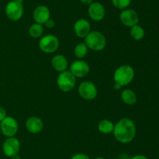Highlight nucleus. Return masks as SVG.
Here are the masks:
<instances>
[{
	"instance_id": "f257e3e1",
	"label": "nucleus",
	"mask_w": 159,
	"mask_h": 159,
	"mask_svg": "<svg viewBox=\"0 0 159 159\" xmlns=\"http://www.w3.org/2000/svg\"><path fill=\"white\" fill-rule=\"evenodd\" d=\"M136 126L131 119L123 118L114 125L113 133L115 139L121 143H128L136 136Z\"/></svg>"
},
{
	"instance_id": "f03ea898",
	"label": "nucleus",
	"mask_w": 159,
	"mask_h": 159,
	"mask_svg": "<svg viewBox=\"0 0 159 159\" xmlns=\"http://www.w3.org/2000/svg\"><path fill=\"white\" fill-rule=\"evenodd\" d=\"M135 73L133 67L129 65H120L113 73V80L115 84L123 86L128 85L133 81Z\"/></svg>"
},
{
	"instance_id": "7ed1b4c3",
	"label": "nucleus",
	"mask_w": 159,
	"mask_h": 159,
	"mask_svg": "<svg viewBox=\"0 0 159 159\" xmlns=\"http://www.w3.org/2000/svg\"><path fill=\"white\" fill-rule=\"evenodd\" d=\"M85 43L89 49L95 51H100L107 45V39L103 34L97 31H91L85 37Z\"/></svg>"
},
{
	"instance_id": "20e7f679",
	"label": "nucleus",
	"mask_w": 159,
	"mask_h": 159,
	"mask_svg": "<svg viewBox=\"0 0 159 159\" xmlns=\"http://www.w3.org/2000/svg\"><path fill=\"white\" fill-rule=\"evenodd\" d=\"M76 84V77L69 71L66 70L60 73L57 78V85L62 92H69Z\"/></svg>"
},
{
	"instance_id": "39448f33",
	"label": "nucleus",
	"mask_w": 159,
	"mask_h": 159,
	"mask_svg": "<svg viewBox=\"0 0 159 159\" xmlns=\"http://www.w3.org/2000/svg\"><path fill=\"white\" fill-rule=\"evenodd\" d=\"M23 0H12L7 3L5 9L6 15L12 21H18L23 15Z\"/></svg>"
},
{
	"instance_id": "423d86ee",
	"label": "nucleus",
	"mask_w": 159,
	"mask_h": 159,
	"mask_svg": "<svg viewBox=\"0 0 159 159\" xmlns=\"http://www.w3.org/2000/svg\"><path fill=\"white\" fill-rule=\"evenodd\" d=\"M59 48V40L53 34H48L40 38L39 41V48L43 52L51 54L54 53Z\"/></svg>"
},
{
	"instance_id": "0eeeda50",
	"label": "nucleus",
	"mask_w": 159,
	"mask_h": 159,
	"mask_svg": "<svg viewBox=\"0 0 159 159\" xmlns=\"http://www.w3.org/2000/svg\"><path fill=\"white\" fill-rule=\"evenodd\" d=\"M19 125L16 120L11 116H6L0 122V129L2 133L6 137H15L18 132Z\"/></svg>"
},
{
	"instance_id": "6e6552de",
	"label": "nucleus",
	"mask_w": 159,
	"mask_h": 159,
	"mask_svg": "<svg viewBox=\"0 0 159 159\" xmlns=\"http://www.w3.org/2000/svg\"><path fill=\"white\" fill-rule=\"evenodd\" d=\"M79 94L83 99L94 100L98 94L97 87L92 81H83L79 87Z\"/></svg>"
},
{
	"instance_id": "1a4fd4ad",
	"label": "nucleus",
	"mask_w": 159,
	"mask_h": 159,
	"mask_svg": "<svg viewBox=\"0 0 159 159\" xmlns=\"http://www.w3.org/2000/svg\"><path fill=\"white\" fill-rule=\"evenodd\" d=\"M20 151V142L15 137H7L3 142L2 151L6 156L12 157L19 154Z\"/></svg>"
},
{
	"instance_id": "9d476101",
	"label": "nucleus",
	"mask_w": 159,
	"mask_h": 159,
	"mask_svg": "<svg viewBox=\"0 0 159 159\" xmlns=\"http://www.w3.org/2000/svg\"><path fill=\"white\" fill-rule=\"evenodd\" d=\"M69 71L76 78H82L88 75L90 71V67L85 61L82 59H78L71 64Z\"/></svg>"
},
{
	"instance_id": "9b49d317",
	"label": "nucleus",
	"mask_w": 159,
	"mask_h": 159,
	"mask_svg": "<svg viewBox=\"0 0 159 159\" xmlns=\"http://www.w3.org/2000/svg\"><path fill=\"white\" fill-rule=\"evenodd\" d=\"M120 20L126 26L131 27L139 22V17L135 10L132 9H123L120 14Z\"/></svg>"
},
{
	"instance_id": "f8f14e48",
	"label": "nucleus",
	"mask_w": 159,
	"mask_h": 159,
	"mask_svg": "<svg viewBox=\"0 0 159 159\" xmlns=\"http://www.w3.org/2000/svg\"><path fill=\"white\" fill-rule=\"evenodd\" d=\"M88 13L90 18L94 21H100L103 20L106 15V9L103 5L100 2H92L89 6Z\"/></svg>"
},
{
	"instance_id": "ddd939ff",
	"label": "nucleus",
	"mask_w": 159,
	"mask_h": 159,
	"mask_svg": "<svg viewBox=\"0 0 159 159\" xmlns=\"http://www.w3.org/2000/svg\"><path fill=\"white\" fill-rule=\"evenodd\" d=\"M33 17H34L35 23L41 25L44 24L47 22V20H48L51 18L50 9H48V6H43V5L38 6L34 10Z\"/></svg>"
},
{
	"instance_id": "4468645a",
	"label": "nucleus",
	"mask_w": 159,
	"mask_h": 159,
	"mask_svg": "<svg viewBox=\"0 0 159 159\" xmlns=\"http://www.w3.org/2000/svg\"><path fill=\"white\" fill-rule=\"evenodd\" d=\"M74 31L78 37L85 38L91 31L90 23L85 19H79L75 23Z\"/></svg>"
},
{
	"instance_id": "2eb2a0df",
	"label": "nucleus",
	"mask_w": 159,
	"mask_h": 159,
	"mask_svg": "<svg viewBox=\"0 0 159 159\" xmlns=\"http://www.w3.org/2000/svg\"><path fill=\"white\" fill-rule=\"evenodd\" d=\"M26 128L31 133H39L43 129V123L41 118H40L39 117L30 116L26 119Z\"/></svg>"
},
{
	"instance_id": "dca6fc26",
	"label": "nucleus",
	"mask_w": 159,
	"mask_h": 159,
	"mask_svg": "<svg viewBox=\"0 0 159 159\" xmlns=\"http://www.w3.org/2000/svg\"><path fill=\"white\" fill-rule=\"evenodd\" d=\"M51 65L57 72L62 73L68 68V59L63 55H56L51 59Z\"/></svg>"
},
{
	"instance_id": "f3484780",
	"label": "nucleus",
	"mask_w": 159,
	"mask_h": 159,
	"mask_svg": "<svg viewBox=\"0 0 159 159\" xmlns=\"http://www.w3.org/2000/svg\"><path fill=\"white\" fill-rule=\"evenodd\" d=\"M120 98L123 102L127 105H134L137 103V94L131 89H125L120 94Z\"/></svg>"
},
{
	"instance_id": "a211bd4d",
	"label": "nucleus",
	"mask_w": 159,
	"mask_h": 159,
	"mask_svg": "<svg viewBox=\"0 0 159 159\" xmlns=\"http://www.w3.org/2000/svg\"><path fill=\"white\" fill-rule=\"evenodd\" d=\"M114 124L112 121L108 119H102L98 124V130L102 134H110L113 132Z\"/></svg>"
},
{
	"instance_id": "6ab92c4d",
	"label": "nucleus",
	"mask_w": 159,
	"mask_h": 159,
	"mask_svg": "<svg viewBox=\"0 0 159 159\" xmlns=\"http://www.w3.org/2000/svg\"><path fill=\"white\" fill-rule=\"evenodd\" d=\"M130 33L132 38L134 39L135 41L142 40V39L144 38V35H145V32H144V28L138 24L131 26V27H130Z\"/></svg>"
},
{
	"instance_id": "aec40b11",
	"label": "nucleus",
	"mask_w": 159,
	"mask_h": 159,
	"mask_svg": "<svg viewBox=\"0 0 159 159\" xmlns=\"http://www.w3.org/2000/svg\"><path fill=\"white\" fill-rule=\"evenodd\" d=\"M88 51L89 48L87 47L86 44L85 42H82V43L78 44L75 47L74 54L79 59H82L86 56V55L88 54Z\"/></svg>"
},
{
	"instance_id": "412c9836",
	"label": "nucleus",
	"mask_w": 159,
	"mask_h": 159,
	"mask_svg": "<svg viewBox=\"0 0 159 159\" xmlns=\"http://www.w3.org/2000/svg\"><path fill=\"white\" fill-rule=\"evenodd\" d=\"M29 32L30 36H31L34 38H39L41 37V36L43 34V25L39 24V23H33L29 28Z\"/></svg>"
},
{
	"instance_id": "4be33fe9",
	"label": "nucleus",
	"mask_w": 159,
	"mask_h": 159,
	"mask_svg": "<svg viewBox=\"0 0 159 159\" xmlns=\"http://www.w3.org/2000/svg\"><path fill=\"white\" fill-rule=\"evenodd\" d=\"M132 0H112V2L114 7L118 9H125L131 3Z\"/></svg>"
},
{
	"instance_id": "5701e85b",
	"label": "nucleus",
	"mask_w": 159,
	"mask_h": 159,
	"mask_svg": "<svg viewBox=\"0 0 159 159\" xmlns=\"http://www.w3.org/2000/svg\"><path fill=\"white\" fill-rule=\"evenodd\" d=\"M71 159H90L87 154H83V153H78V154H74Z\"/></svg>"
},
{
	"instance_id": "b1692460",
	"label": "nucleus",
	"mask_w": 159,
	"mask_h": 159,
	"mask_svg": "<svg viewBox=\"0 0 159 159\" xmlns=\"http://www.w3.org/2000/svg\"><path fill=\"white\" fill-rule=\"evenodd\" d=\"M6 116H7V113H6V109L0 106V122L2 121Z\"/></svg>"
},
{
	"instance_id": "393cba45",
	"label": "nucleus",
	"mask_w": 159,
	"mask_h": 159,
	"mask_svg": "<svg viewBox=\"0 0 159 159\" xmlns=\"http://www.w3.org/2000/svg\"><path fill=\"white\" fill-rule=\"evenodd\" d=\"M44 24L47 27L50 28V29H51V28H53L54 26H55V23H54V20L51 18H50L48 20H47V22L44 23Z\"/></svg>"
},
{
	"instance_id": "a878e982",
	"label": "nucleus",
	"mask_w": 159,
	"mask_h": 159,
	"mask_svg": "<svg viewBox=\"0 0 159 159\" xmlns=\"http://www.w3.org/2000/svg\"><path fill=\"white\" fill-rule=\"evenodd\" d=\"M130 159H148L146 156L143 155V154H137V155L133 156V157H130Z\"/></svg>"
},
{
	"instance_id": "bb28decb",
	"label": "nucleus",
	"mask_w": 159,
	"mask_h": 159,
	"mask_svg": "<svg viewBox=\"0 0 159 159\" xmlns=\"http://www.w3.org/2000/svg\"><path fill=\"white\" fill-rule=\"evenodd\" d=\"M79 1L84 5H90L92 2H93V0H79Z\"/></svg>"
},
{
	"instance_id": "cd10ccee",
	"label": "nucleus",
	"mask_w": 159,
	"mask_h": 159,
	"mask_svg": "<svg viewBox=\"0 0 159 159\" xmlns=\"http://www.w3.org/2000/svg\"><path fill=\"white\" fill-rule=\"evenodd\" d=\"M121 87H121L120 85H119V84H114V88L116 89V90H119V89H120Z\"/></svg>"
},
{
	"instance_id": "c85d7f7f",
	"label": "nucleus",
	"mask_w": 159,
	"mask_h": 159,
	"mask_svg": "<svg viewBox=\"0 0 159 159\" xmlns=\"http://www.w3.org/2000/svg\"><path fill=\"white\" fill-rule=\"evenodd\" d=\"M11 158L12 159H20V155H19V154H16V155L12 156Z\"/></svg>"
},
{
	"instance_id": "c756f323",
	"label": "nucleus",
	"mask_w": 159,
	"mask_h": 159,
	"mask_svg": "<svg viewBox=\"0 0 159 159\" xmlns=\"http://www.w3.org/2000/svg\"><path fill=\"white\" fill-rule=\"evenodd\" d=\"M94 159H105V158L102 157H95Z\"/></svg>"
},
{
	"instance_id": "7c9ffc66",
	"label": "nucleus",
	"mask_w": 159,
	"mask_h": 159,
	"mask_svg": "<svg viewBox=\"0 0 159 159\" xmlns=\"http://www.w3.org/2000/svg\"><path fill=\"white\" fill-rule=\"evenodd\" d=\"M113 159H120V158H116H116H113Z\"/></svg>"
}]
</instances>
